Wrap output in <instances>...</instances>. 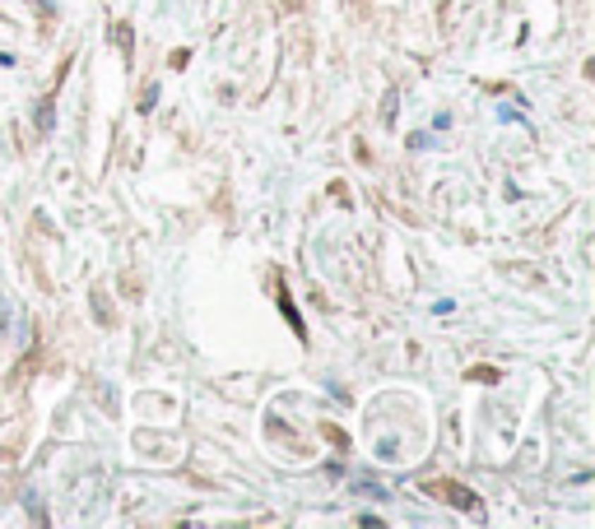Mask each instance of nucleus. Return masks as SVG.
<instances>
[{"label":"nucleus","instance_id":"nucleus-2","mask_svg":"<svg viewBox=\"0 0 595 529\" xmlns=\"http://www.w3.org/2000/svg\"><path fill=\"white\" fill-rule=\"evenodd\" d=\"M37 126H42V130H52V102H42V111H37Z\"/></svg>","mask_w":595,"mask_h":529},{"label":"nucleus","instance_id":"nucleus-1","mask_svg":"<svg viewBox=\"0 0 595 529\" xmlns=\"http://www.w3.org/2000/svg\"><path fill=\"white\" fill-rule=\"evenodd\" d=\"M447 497H451V501H461V511H474V506H479V501H474V497L465 492V487H456V483L447 487Z\"/></svg>","mask_w":595,"mask_h":529}]
</instances>
